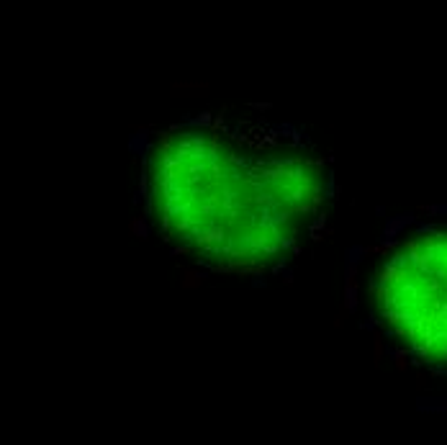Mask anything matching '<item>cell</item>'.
<instances>
[{"label":"cell","instance_id":"7a4b0ae2","mask_svg":"<svg viewBox=\"0 0 447 445\" xmlns=\"http://www.w3.org/2000/svg\"><path fill=\"white\" fill-rule=\"evenodd\" d=\"M375 322L406 355L447 366V224L396 242L370 283Z\"/></svg>","mask_w":447,"mask_h":445},{"label":"cell","instance_id":"6da1fadb","mask_svg":"<svg viewBox=\"0 0 447 445\" xmlns=\"http://www.w3.org/2000/svg\"><path fill=\"white\" fill-rule=\"evenodd\" d=\"M144 193L154 229L180 255L219 273H268L324 229L334 178L293 124L203 111L152 136Z\"/></svg>","mask_w":447,"mask_h":445}]
</instances>
